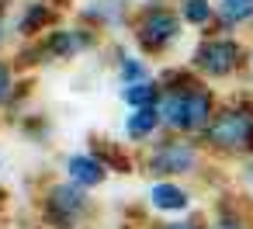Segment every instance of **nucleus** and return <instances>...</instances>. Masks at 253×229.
<instances>
[{
	"label": "nucleus",
	"mask_w": 253,
	"mask_h": 229,
	"mask_svg": "<svg viewBox=\"0 0 253 229\" xmlns=\"http://www.w3.org/2000/svg\"><path fill=\"white\" fill-rule=\"evenodd\" d=\"M156 80H160L156 111H160L163 132L201 139V132L208 129V122H211V115H215V108H218L215 87L205 84L187 63L163 70Z\"/></svg>",
	"instance_id": "obj_1"
},
{
	"label": "nucleus",
	"mask_w": 253,
	"mask_h": 229,
	"mask_svg": "<svg viewBox=\"0 0 253 229\" xmlns=\"http://www.w3.org/2000/svg\"><path fill=\"white\" fill-rule=\"evenodd\" d=\"M201 149L215 160H243L253 153V91L218 101L208 129L201 132Z\"/></svg>",
	"instance_id": "obj_2"
},
{
	"label": "nucleus",
	"mask_w": 253,
	"mask_h": 229,
	"mask_svg": "<svg viewBox=\"0 0 253 229\" xmlns=\"http://www.w3.org/2000/svg\"><path fill=\"white\" fill-rule=\"evenodd\" d=\"M205 149L198 139L191 136H173V132H160L153 142L142 146L135 167L139 174L153 177V181H184V177H198L205 170Z\"/></svg>",
	"instance_id": "obj_3"
},
{
	"label": "nucleus",
	"mask_w": 253,
	"mask_h": 229,
	"mask_svg": "<svg viewBox=\"0 0 253 229\" xmlns=\"http://www.w3.org/2000/svg\"><path fill=\"white\" fill-rule=\"evenodd\" d=\"M128 39H132L135 52L146 56V59L167 56L184 39V25L177 18V7L170 0H142V4L132 11Z\"/></svg>",
	"instance_id": "obj_4"
},
{
	"label": "nucleus",
	"mask_w": 253,
	"mask_h": 229,
	"mask_svg": "<svg viewBox=\"0 0 253 229\" xmlns=\"http://www.w3.org/2000/svg\"><path fill=\"white\" fill-rule=\"evenodd\" d=\"M187 66L205 84H225V80H236L239 73L250 70V52H246L239 35H232V32H208V35H201L194 42V49L187 56Z\"/></svg>",
	"instance_id": "obj_5"
},
{
	"label": "nucleus",
	"mask_w": 253,
	"mask_h": 229,
	"mask_svg": "<svg viewBox=\"0 0 253 229\" xmlns=\"http://www.w3.org/2000/svg\"><path fill=\"white\" fill-rule=\"evenodd\" d=\"M94 219V198L90 191L63 181H49L39 194V226L45 229H87Z\"/></svg>",
	"instance_id": "obj_6"
},
{
	"label": "nucleus",
	"mask_w": 253,
	"mask_h": 229,
	"mask_svg": "<svg viewBox=\"0 0 253 229\" xmlns=\"http://www.w3.org/2000/svg\"><path fill=\"white\" fill-rule=\"evenodd\" d=\"M146 205L163 219H180L194 208V191L184 181H153L146 191Z\"/></svg>",
	"instance_id": "obj_7"
},
{
	"label": "nucleus",
	"mask_w": 253,
	"mask_h": 229,
	"mask_svg": "<svg viewBox=\"0 0 253 229\" xmlns=\"http://www.w3.org/2000/svg\"><path fill=\"white\" fill-rule=\"evenodd\" d=\"M63 174H66L70 184H77V187H84V191H90V194H94L97 187H104L108 177H111L108 163H104L94 149H77V153H70V156L63 160Z\"/></svg>",
	"instance_id": "obj_8"
},
{
	"label": "nucleus",
	"mask_w": 253,
	"mask_h": 229,
	"mask_svg": "<svg viewBox=\"0 0 253 229\" xmlns=\"http://www.w3.org/2000/svg\"><path fill=\"white\" fill-rule=\"evenodd\" d=\"M59 14L63 11H56L52 4H45V0H25L21 11H18V18H14V25H11V32H14L18 42H35L49 28L59 25Z\"/></svg>",
	"instance_id": "obj_9"
},
{
	"label": "nucleus",
	"mask_w": 253,
	"mask_h": 229,
	"mask_svg": "<svg viewBox=\"0 0 253 229\" xmlns=\"http://www.w3.org/2000/svg\"><path fill=\"white\" fill-rule=\"evenodd\" d=\"M132 0H87L80 7V21L90 25L94 32H122L132 21Z\"/></svg>",
	"instance_id": "obj_10"
},
{
	"label": "nucleus",
	"mask_w": 253,
	"mask_h": 229,
	"mask_svg": "<svg viewBox=\"0 0 253 229\" xmlns=\"http://www.w3.org/2000/svg\"><path fill=\"white\" fill-rule=\"evenodd\" d=\"M122 132L132 146H146L153 142L160 132H163V122H160V111L156 108H128L125 122H122Z\"/></svg>",
	"instance_id": "obj_11"
},
{
	"label": "nucleus",
	"mask_w": 253,
	"mask_h": 229,
	"mask_svg": "<svg viewBox=\"0 0 253 229\" xmlns=\"http://www.w3.org/2000/svg\"><path fill=\"white\" fill-rule=\"evenodd\" d=\"M253 28V0H215V32Z\"/></svg>",
	"instance_id": "obj_12"
},
{
	"label": "nucleus",
	"mask_w": 253,
	"mask_h": 229,
	"mask_svg": "<svg viewBox=\"0 0 253 229\" xmlns=\"http://www.w3.org/2000/svg\"><path fill=\"white\" fill-rule=\"evenodd\" d=\"M173 7L184 28H194L201 35L215 32V0H173Z\"/></svg>",
	"instance_id": "obj_13"
},
{
	"label": "nucleus",
	"mask_w": 253,
	"mask_h": 229,
	"mask_svg": "<svg viewBox=\"0 0 253 229\" xmlns=\"http://www.w3.org/2000/svg\"><path fill=\"white\" fill-rule=\"evenodd\" d=\"M115 80L122 84V87H128V84H139V80H149L153 77V70H149V59L146 56H139V52H132V49H125V46H118L115 49Z\"/></svg>",
	"instance_id": "obj_14"
},
{
	"label": "nucleus",
	"mask_w": 253,
	"mask_h": 229,
	"mask_svg": "<svg viewBox=\"0 0 253 229\" xmlns=\"http://www.w3.org/2000/svg\"><path fill=\"white\" fill-rule=\"evenodd\" d=\"M122 101H125V108H156V101H160V80L149 77V80L122 87Z\"/></svg>",
	"instance_id": "obj_15"
},
{
	"label": "nucleus",
	"mask_w": 253,
	"mask_h": 229,
	"mask_svg": "<svg viewBox=\"0 0 253 229\" xmlns=\"http://www.w3.org/2000/svg\"><path fill=\"white\" fill-rule=\"evenodd\" d=\"M18 129H21L32 142H39V146L49 139V118H45L42 111H25V115L18 118Z\"/></svg>",
	"instance_id": "obj_16"
},
{
	"label": "nucleus",
	"mask_w": 253,
	"mask_h": 229,
	"mask_svg": "<svg viewBox=\"0 0 253 229\" xmlns=\"http://www.w3.org/2000/svg\"><path fill=\"white\" fill-rule=\"evenodd\" d=\"M14 84H18V66H14V59H11V56L0 52V108L7 104V97H11V91H14Z\"/></svg>",
	"instance_id": "obj_17"
},
{
	"label": "nucleus",
	"mask_w": 253,
	"mask_h": 229,
	"mask_svg": "<svg viewBox=\"0 0 253 229\" xmlns=\"http://www.w3.org/2000/svg\"><path fill=\"white\" fill-rule=\"evenodd\" d=\"M153 229H208V226H201V222H194V219H163V222H156Z\"/></svg>",
	"instance_id": "obj_18"
},
{
	"label": "nucleus",
	"mask_w": 253,
	"mask_h": 229,
	"mask_svg": "<svg viewBox=\"0 0 253 229\" xmlns=\"http://www.w3.org/2000/svg\"><path fill=\"white\" fill-rule=\"evenodd\" d=\"M239 184H243L246 191H253V153L239 160Z\"/></svg>",
	"instance_id": "obj_19"
},
{
	"label": "nucleus",
	"mask_w": 253,
	"mask_h": 229,
	"mask_svg": "<svg viewBox=\"0 0 253 229\" xmlns=\"http://www.w3.org/2000/svg\"><path fill=\"white\" fill-rule=\"evenodd\" d=\"M7 39H11V21H7V7H0V52H4Z\"/></svg>",
	"instance_id": "obj_20"
},
{
	"label": "nucleus",
	"mask_w": 253,
	"mask_h": 229,
	"mask_svg": "<svg viewBox=\"0 0 253 229\" xmlns=\"http://www.w3.org/2000/svg\"><path fill=\"white\" fill-rule=\"evenodd\" d=\"M4 208H7V187L0 184V212H4Z\"/></svg>",
	"instance_id": "obj_21"
},
{
	"label": "nucleus",
	"mask_w": 253,
	"mask_h": 229,
	"mask_svg": "<svg viewBox=\"0 0 253 229\" xmlns=\"http://www.w3.org/2000/svg\"><path fill=\"white\" fill-rule=\"evenodd\" d=\"M211 229H232V226H211Z\"/></svg>",
	"instance_id": "obj_22"
},
{
	"label": "nucleus",
	"mask_w": 253,
	"mask_h": 229,
	"mask_svg": "<svg viewBox=\"0 0 253 229\" xmlns=\"http://www.w3.org/2000/svg\"><path fill=\"white\" fill-rule=\"evenodd\" d=\"M32 229H45V226H32Z\"/></svg>",
	"instance_id": "obj_23"
},
{
	"label": "nucleus",
	"mask_w": 253,
	"mask_h": 229,
	"mask_svg": "<svg viewBox=\"0 0 253 229\" xmlns=\"http://www.w3.org/2000/svg\"><path fill=\"white\" fill-rule=\"evenodd\" d=\"M0 170H4V163H0Z\"/></svg>",
	"instance_id": "obj_24"
}]
</instances>
